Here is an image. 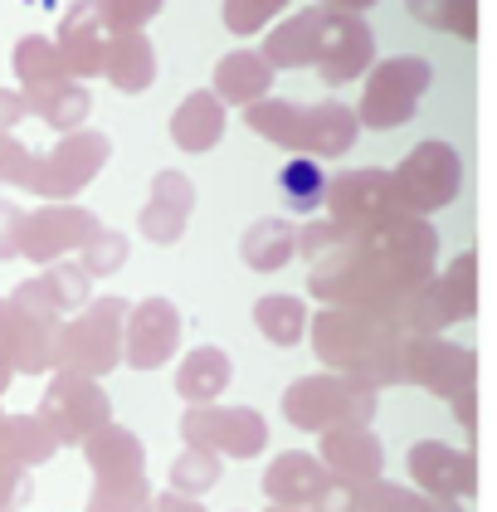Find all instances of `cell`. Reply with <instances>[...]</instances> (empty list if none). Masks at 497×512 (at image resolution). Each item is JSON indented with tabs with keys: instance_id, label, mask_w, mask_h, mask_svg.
I'll return each mask as SVG.
<instances>
[{
	"instance_id": "cell-12",
	"label": "cell",
	"mask_w": 497,
	"mask_h": 512,
	"mask_svg": "<svg viewBox=\"0 0 497 512\" xmlns=\"http://www.w3.org/2000/svg\"><path fill=\"white\" fill-rule=\"evenodd\" d=\"M39 420L49 425V434L59 444H83L88 434H98L103 425H113V405L98 381L88 376H74V371H59L44 391V405H39Z\"/></svg>"
},
{
	"instance_id": "cell-32",
	"label": "cell",
	"mask_w": 497,
	"mask_h": 512,
	"mask_svg": "<svg viewBox=\"0 0 497 512\" xmlns=\"http://www.w3.org/2000/svg\"><path fill=\"white\" fill-rule=\"evenodd\" d=\"M83 454H88V469L93 473H147L142 439L132 430H122V425H103L98 434H88Z\"/></svg>"
},
{
	"instance_id": "cell-15",
	"label": "cell",
	"mask_w": 497,
	"mask_h": 512,
	"mask_svg": "<svg viewBox=\"0 0 497 512\" xmlns=\"http://www.w3.org/2000/svg\"><path fill=\"white\" fill-rule=\"evenodd\" d=\"M59 356V322L30 313L15 298H0V361L10 371H49Z\"/></svg>"
},
{
	"instance_id": "cell-10",
	"label": "cell",
	"mask_w": 497,
	"mask_h": 512,
	"mask_svg": "<svg viewBox=\"0 0 497 512\" xmlns=\"http://www.w3.org/2000/svg\"><path fill=\"white\" fill-rule=\"evenodd\" d=\"M108 137L103 132H88V127H78V132H64V142H54L44 157L30 161V191L44 200H69L78 196L103 166H108Z\"/></svg>"
},
{
	"instance_id": "cell-4",
	"label": "cell",
	"mask_w": 497,
	"mask_h": 512,
	"mask_svg": "<svg viewBox=\"0 0 497 512\" xmlns=\"http://www.w3.org/2000/svg\"><path fill=\"white\" fill-rule=\"evenodd\" d=\"M244 127L254 137H264L283 152H298L312 161H337L356 147V132L361 118L356 108H346L337 98H322V103H288V98H264L254 108H244Z\"/></svg>"
},
{
	"instance_id": "cell-3",
	"label": "cell",
	"mask_w": 497,
	"mask_h": 512,
	"mask_svg": "<svg viewBox=\"0 0 497 512\" xmlns=\"http://www.w3.org/2000/svg\"><path fill=\"white\" fill-rule=\"evenodd\" d=\"M405 347L410 332L400 313H371V308H322L312 317V352L366 386H400L405 381Z\"/></svg>"
},
{
	"instance_id": "cell-31",
	"label": "cell",
	"mask_w": 497,
	"mask_h": 512,
	"mask_svg": "<svg viewBox=\"0 0 497 512\" xmlns=\"http://www.w3.org/2000/svg\"><path fill=\"white\" fill-rule=\"evenodd\" d=\"M254 327L273 347H298L303 332H312V313H307L303 298H293V293H268V298L254 303Z\"/></svg>"
},
{
	"instance_id": "cell-28",
	"label": "cell",
	"mask_w": 497,
	"mask_h": 512,
	"mask_svg": "<svg viewBox=\"0 0 497 512\" xmlns=\"http://www.w3.org/2000/svg\"><path fill=\"white\" fill-rule=\"evenodd\" d=\"M103 74L117 93H142L156 79V49L147 35H108V59Z\"/></svg>"
},
{
	"instance_id": "cell-48",
	"label": "cell",
	"mask_w": 497,
	"mask_h": 512,
	"mask_svg": "<svg viewBox=\"0 0 497 512\" xmlns=\"http://www.w3.org/2000/svg\"><path fill=\"white\" fill-rule=\"evenodd\" d=\"M322 5H332V10H351V15H356V10H366V5H376V0H322Z\"/></svg>"
},
{
	"instance_id": "cell-22",
	"label": "cell",
	"mask_w": 497,
	"mask_h": 512,
	"mask_svg": "<svg viewBox=\"0 0 497 512\" xmlns=\"http://www.w3.org/2000/svg\"><path fill=\"white\" fill-rule=\"evenodd\" d=\"M54 49H59L64 69H69L78 83L93 79V74H103L108 35H103V20H98V5H93V0H78L74 10H69V20H64V30H59Z\"/></svg>"
},
{
	"instance_id": "cell-26",
	"label": "cell",
	"mask_w": 497,
	"mask_h": 512,
	"mask_svg": "<svg viewBox=\"0 0 497 512\" xmlns=\"http://www.w3.org/2000/svg\"><path fill=\"white\" fill-rule=\"evenodd\" d=\"M230 381H234V361L220 347H195L176 366V395L191 400V405H215Z\"/></svg>"
},
{
	"instance_id": "cell-38",
	"label": "cell",
	"mask_w": 497,
	"mask_h": 512,
	"mask_svg": "<svg viewBox=\"0 0 497 512\" xmlns=\"http://www.w3.org/2000/svg\"><path fill=\"white\" fill-rule=\"evenodd\" d=\"M405 5H410L415 20L434 25V30H449V35H463V40L478 35V25H473V0H405Z\"/></svg>"
},
{
	"instance_id": "cell-5",
	"label": "cell",
	"mask_w": 497,
	"mask_h": 512,
	"mask_svg": "<svg viewBox=\"0 0 497 512\" xmlns=\"http://www.w3.org/2000/svg\"><path fill=\"white\" fill-rule=\"evenodd\" d=\"M376 395L381 391L366 381H351L342 371H322V376H303L283 391V415L293 430L332 434L346 425H371Z\"/></svg>"
},
{
	"instance_id": "cell-2",
	"label": "cell",
	"mask_w": 497,
	"mask_h": 512,
	"mask_svg": "<svg viewBox=\"0 0 497 512\" xmlns=\"http://www.w3.org/2000/svg\"><path fill=\"white\" fill-rule=\"evenodd\" d=\"M264 59L273 69H317L327 88L371 74L376 59V35L366 30L361 15L332 10V5H307L273 25L264 40Z\"/></svg>"
},
{
	"instance_id": "cell-36",
	"label": "cell",
	"mask_w": 497,
	"mask_h": 512,
	"mask_svg": "<svg viewBox=\"0 0 497 512\" xmlns=\"http://www.w3.org/2000/svg\"><path fill=\"white\" fill-rule=\"evenodd\" d=\"M15 74H20L25 88H39V83H54V79H74V74L64 69L59 49L49 40H39V35L20 40V49H15Z\"/></svg>"
},
{
	"instance_id": "cell-19",
	"label": "cell",
	"mask_w": 497,
	"mask_h": 512,
	"mask_svg": "<svg viewBox=\"0 0 497 512\" xmlns=\"http://www.w3.org/2000/svg\"><path fill=\"white\" fill-rule=\"evenodd\" d=\"M181 347V313L171 298H147L127 313V352L122 361L137 371H156L166 366Z\"/></svg>"
},
{
	"instance_id": "cell-13",
	"label": "cell",
	"mask_w": 497,
	"mask_h": 512,
	"mask_svg": "<svg viewBox=\"0 0 497 512\" xmlns=\"http://www.w3.org/2000/svg\"><path fill=\"white\" fill-rule=\"evenodd\" d=\"M327 215L346 235H361V230H376L390 220H405V205L395 196L390 171H342L327 191Z\"/></svg>"
},
{
	"instance_id": "cell-35",
	"label": "cell",
	"mask_w": 497,
	"mask_h": 512,
	"mask_svg": "<svg viewBox=\"0 0 497 512\" xmlns=\"http://www.w3.org/2000/svg\"><path fill=\"white\" fill-rule=\"evenodd\" d=\"M327 191H332V181L322 176V166L312 157H298L293 166H283V176H278V196L288 200L293 210H317V205H327Z\"/></svg>"
},
{
	"instance_id": "cell-14",
	"label": "cell",
	"mask_w": 497,
	"mask_h": 512,
	"mask_svg": "<svg viewBox=\"0 0 497 512\" xmlns=\"http://www.w3.org/2000/svg\"><path fill=\"white\" fill-rule=\"evenodd\" d=\"M473 376H478L473 347L444 342V337H410V347H405V381L444 395V400H459V395L473 391Z\"/></svg>"
},
{
	"instance_id": "cell-21",
	"label": "cell",
	"mask_w": 497,
	"mask_h": 512,
	"mask_svg": "<svg viewBox=\"0 0 497 512\" xmlns=\"http://www.w3.org/2000/svg\"><path fill=\"white\" fill-rule=\"evenodd\" d=\"M191 210H195L191 176L186 171H156L152 196L142 205L137 225H142V235L152 239V244H176V239L186 235V225H191Z\"/></svg>"
},
{
	"instance_id": "cell-41",
	"label": "cell",
	"mask_w": 497,
	"mask_h": 512,
	"mask_svg": "<svg viewBox=\"0 0 497 512\" xmlns=\"http://www.w3.org/2000/svg\"><path fill=\"white\" fill-rule=\"evenodd\" d=\"M78 254H83V259H78L83 274L103 278V274H113V269H122V259H127V239L117 235V230H98Z\"/></svg>"
},
{
	"instance_id": "cell-44",
	"label": "cell",
	"mask_w": 497,
	"mask_h": 512,
	"mask_svg": "<svg viewBox=\"0 0 497 512\" xmlns=\"http://www.w3.org/2000/svg\"><path fill=\"white\" fill-rule=\"evenodd\" d=\"M20 473L25 469H15V464H5V459H0V512L25 493V478H20Z\"/></svg>"
},
{
	"instance_id": "cell-8",
	"label": "cell",
	"mask_w": 497,
	"mask_h": 512,
	"mask_svg": "<svg viewBox=\"0 0 497 512\" xmlns=\"http://www.w3.org/2000/svg\"><path fill=\"white\" fill-rule=\"evenodd\" d=\"M429 64L424 59H385L376 64L371 74H366V93H361V108H356V118L361 127H371V132H395V127H405V122L420 113L424 93H429Z\"/></svg>"
},
{
	"instance_id": "cell-1",
	"label": "cell",
	"mask_w": 497,
	"mask_h": 512,
	"mask_svg": "<svg viewBox=\"0 0 497 512\" xmlns=\"http://www.w3.org/2000/svg\"><path fill=\"white\" fill-rule=\"evenodd\" d=\"M439 264V235L429 220L405 215L376 230L346 235L332 254H322L307 274L312 298L327 308H371V313H400Z\"/></svg>"
},
{
	"instance_id": "cell-50",
	"label": "cell",
	"mask_w": 497,
	"mask_h": 512,
	"mask_svg": "<svg viewBox=\"0 0 497 512\" xmlns=\"http://www.w3.org/2000/svg\"><path fill=\"white\" fill-rule=\"evenodd\" d=\"M268 512H298V508H268Z\"/></svg>"
},
{
	"instance_id": "cell-16",
	"label": "cell",
	"mask_w": 497,
	"mask_h": 512,
	"mask_svg": "<svg viewBox=\"0 0 497 512\" xmlns=\"http://www.w3.org/2000/svg\"><path fill=\"white\" fill-rule=\"evenodd\" d=\"M98 215L83 205H44L35 215H25V235H20V254L35 264H54L59 254L83 249L88 239L98 235Z\"/></svg>"
},
{
	"instance_id": "cell-11",
	"label": "cell",
	"mask_w": 497,
	"mask_h": 512,
	"mask_svg": "<svg viewBox=\"0 0 497 512\" xmlns=\"http://www.w3.org/2000/svg\"><path fill=\"white\" fill-rule=\"evenodd\" d=\"M181 439L220 459H254L268 444V420L249 405H191L181 415Z\"/></svg>"
},
{
	"instance_id": "cell-7",
	"label": "cell",
	"mask_w": 497,
	"mask_h": 512,
	"mask_svg": "<svg viewBox=\"0 0 497 512\" xmlns=\"http://www.w3.org/2000/svg\"><path fill=\"white\" fill-rule=\"evenodd\" d=\"M478 308V254L463 249L439 278H429L420 293L400 308V322L410 337H439L449 322H463Z\"/></svg>"
},
{
	"instance_id": "cell-20",
	"label": "cell",
	"mask_w": 497,
	"mask_h": 512,
	"mask_svg": "<svg viewBox=\"0 0 497 512\" xmlns=\"http://www.w3.org/2000/svg\"><path fill=\"white\" fill-rule=\"evenodd\" d=\"M322 464H327V473L337 478V488L356 493V488H366V483L381 478L385 449L366 425H346V430L322 434Z\"/></svg>"
},
{
	"instance_id": "cell-24",
	"label": "cell",
	"mask_w": 497,
	"mask_h": 512,
	"mask_svg": "<svg viewBox=\"0 0 497 512\" xmlns=\"http://www.w3.org/2000/svg\"><path fill=\"white\" fill-rule=\"evenodd\" d=\"M88 283L93 278L83 274L78 264H49L39 278H30L20 293H15V303H25L30 313L39 317H59L69 313V308H78V303H88Z\"/></svg>"
},
{
	"instance_id": "cell-25",
	"label": "cell",
	"mask_w": 497,
	"mask_h": 512,
	"mask_svg": "<svg viewBox=\"0 0 497 512\" xmlns=\"http://www.w3.org/2000/svg\"><path fill=\"white\" fill-rule=\"evenodd\" d=\"M220 137H225V103L215 98V88L191 93V98L171 113V142H176L181 152H191V157L220 147Z\"/></svg>"
},
{
	"instance_id": "cell-51",
	"label": "cell",
	"mask_w": 497,
	"mask_h": 512,
	"mask_svg": "<svg viewBox=\"0 0 497 512\" xmlns=\"http://www.w3.org/2000/svg\"><path fill=\"white\" fill-rule=\"evenodd\" d=\"M346 512H356V508H346Z\"/></svg>"
},
{
	"instance_id": "cell-6",
	"label": "cell",
	"mask_w": 497,
	"mask_h": 512,
	"mask_svg": "<svg viewBox=\"0 0 497 512\" xmlns=\"http://www.w3.org/2000/svg\"><path fill=\"white\" fill-rule=\"evenodd\" d=\"M127 313L132 308L122 298L88 303L69 327H59V356H54V366L59 371H74V376H88V381L108 376L117 361H122V352H127Z\"/></svg>"
},
{
	"instance_id": "cell-18",
	"label": "cell",
	"mask_w": 497,
	"mask_h": 512,
	"mask_svg": "<svg viewBox=\"0 0 497 512\" xmlns=\"http://www.w3.org/2000/svg\"><path fill=\"white\" fill-rule=\"evenodd\" d=\"M337 478L327 473L322 459H312L303 449H288L278 454L264 473V498L273 508H298V512H317L327 498H332Z\"/></svg>"
},
{
	"instance_id": "cell-27",
	"label": "cell",
	"mask_w": 497,
	"mask_h": 512,
	"mask_svg": "<svg viewBox=\"0 0 497 512\" xmlns=\"http://www.w3.org/2000/svg\"><path fill=\"white\" fill-rule=\"evenodd\" d=\"M239 254H244V264H249L254 274H278L283 264L298 259V225H288V220H278V215H264V220H254V225L244 230Z\"/></svg>"
},
{
	"instance_id": "cell-33",
	"label": "cell",
	"mask_w": 497,
	"mask_h": 512,
	"mask_svg": "<svg viewBox=\"0 0 497 512\" xmlns=\"http://www.w3.org/2000/svg\"><path fill=\"white\" fill-rule=\"evenodd\" d=\"M351 508L356 512H463L459 503H444V498H429L420 488H405V483H366L351 493Z\"/></svg>"
},
{
	"instance_id": "cell-46",
	"label": "cell",
	"mask_w": 497,
	"mask_h": 512,
	"mask_svg": "<svg viewBox=\"0 0 497 512\" xmlns=\"http://www.w3.org/2000/svg\"><path fill=\"white\" fill-rule=\"evenodd\" d=\"M147 512H205V508H200V498H186V493H176V488H171V493L152 498V508Z\"/></svg>"
},
{
	"instance_id": "cell-40",
	"label": "cell",
	"mask_w": 497,
	"mask_h": 512,
	"mask_svg": "<svg viewBox=\"0 0 497 512\" xmlns=\"http://www.w3.org/2000/svg\"><path fill=\"white\" fill-rule=\"evenodd\" d=\"M288 10V0H225L220 5V20L230 35H259L268 20H278Z\"/></svg>"
},
{
	"instance_id": "cell-29",
	"label": "cell",
	"mask_w": 497,
	"mask_h": 512,
	"mask_svg": "<svg viewBox=\"0 0 497 512\" xmlns=\"http://www.w3.org/2000/svg\"><path fill=\"white\" fill-rule=\"evenodd\" d=\"M25 103H30L35 118H44L59 132H78L83 118H88V108H93L88 88L78 79H54V83H39V88H25Z\"/></svg>"
},
{
	"instance_id": "cell-9",
	"label": "cell",
	"mask_w": 497,
	"mask_h": 512,
	"mask_svg": "<svg viewBox=\"0 0 497 512\" xmlns=\"http://www.w3.org/2000/svg\"><path fill=\"white\" fill-rule=\"evenodd\" d=\"M390 176H395V196L405 205V215H420L424 220V215L444 210L449 200L459 196L463 157L449 147V142H420Z\"/></svg>"
},
{
	"instance_id": "cell-47",
	"label": "cell",
	"mask_w": 497,
	"mask_h": 512,
	"mask_svg": "<svg viewBox=\"0 0 497 512\" xmlns=\"http://www.w3.org/2000/svg\"><path fill=\"white\" fill-rule=\"evenodd\" d=\"M473 400H478V395H473V391H468V395H459V400H449V405H454V415H459V420H463V430H468V434L478 430V410H473Z\"/></svg>"
},
{
	"instance_id": "cell-39",
	"label": "cell",
	"mask_w": 497,
	"mask_h": 512,
	"mask_svg": "<svg viewBox=\"0 0 497 512\" xmlns=\"http://www.w3.org/2000/svg\"><path fill=\"white\" fill-rule=\"evenodd\" d=\"M98 5V20L108 35H142V25L161 15L166 0H93Z\"/></svg>"
},
{
	"instance_id": "cell-49",
	"label": "cell",
	"mask_w": 497,
	"mask_h": 512,
	"mask_svg": "<svg viewBox=\"0 0 497 512\" xmlns=\"http://www.w3.org/2000/svg\"><path fill=\"white\" fill-rule=\"evenodd\" d=\"M5 386H10V361H0V395H5Z\"/></svg>"
},
{
	"instance_id": "cell-23",
	"label": "cell",
	"mask_w": 497,
	"mask_h": 512,
	"mask_svg": "<svg viewBox=\"0 0 497 512\" xmlns=\"http://www.w3.org/2000/svg\"><path fill=\"white\" fill-rule=\"evenodd\" d=\"M273 64H268L259 49H234L225 54L220 64H215V98L225 103V108H254V103H264L268 88H273Z\"/></svg>"
},
{
	"instance_id": "cell-37",
	"label": "cell",
	"mask_w": 497,
	"mask_h": 512,
	"mask_svg": "<svg viewBox=\"0 0 497 512\" xmlns=\"http://www.w3.org/2000/svg\"><path fill=\"white\" fill-rule=\"evenodd\" d=\"M215 483H220V454L186 444V454L171 464V488L186 493V498H200V493H210Z\"/></svg>"
},
{
	"instance_id": "cell-30",
	"label": "cell",
	"mask_w": 497,
	"mask_h": 512,
	"mask_svg": "<svg viewBox=\"0 0 497 512\" xmlns=\"http://www.w3.org/2000/svg\"><path fill=\"white\" fill-rule=\"evenodd\" d=\"M59 449V439L39 415H0V459L15 469H35Z\"/></svg>"
},
{
	"instance_id": "cell-42",
	"label": "cell",
	"mask_w": 497,
	"mask_h": 512,
	"mask_svg": "<svg viewBox=\"0 0 497 512\" xmlns=\"http://www.w3.org/2000/svg\"><path fill=\"white\" fill-rule=\"evenodd\" d=\"M30 152L10 137V132H0V181H10V186H25L30 181Z\"/></svg>"
},
{
	"instance_id": "cell-45",
	"label": "cell",
	"mask_w": 497,
	"mask_h": 512,
	"mask_svg": "<svg viewBox=\"0 0 497 512\" xmlns=\"http://www.w3.org/2000/svg\"><path fill=\"white\" fill-rule=\"evenodd\" d=\"M25 113H30V103H25L20 93H5V88H0V132H10Z\"/></svg>"
},
{
	"instance_id": "cell-34",
	"label": "cell",
	"mask_w": 497,
	"mask_h": 512,
	"mask_svg": "<svg viewBox=\"0 0 497 512\" xmlns=\"http://www.w3.org/2000/svg\"><path fill=\"white\" fill-rule=\"evenodd\" d=\"M152 508V488L147 473H98L88 512H147Z\"/></svg>"
},
{
	"instance_id": "cell-43",
	"label": "cell",
	"mask_w": 497,
	"mask_h": 512,
	"mask_svg": "<svg viewBox=\"0 0 497 512\" xmlns=\"http://www.w3.org/2000/svg\"><path fill=\"white\" fill-rule=\"evenodd\" d=\"M20 235H25V210L0 200V259H15L20 254Z\"/></svg>"
},
{
	"instance_id": "cell-17",
	"label": "cell",
	"mask_w": 497,
	"mask_h": 512,
	"mask_svg": "<svg viewBox=\"0 0 497 512\" xmlns=\"http://www.w3.org/2000/svg\"><path fill=\"white\" fill-rule=\"evenodd\" d=\"M405 469L415 478V488L429 493V498H444V503H463L478 493V464L468 449H454V444H434L424 439L405 454Z\"/></svg>"
}]
</instances>
